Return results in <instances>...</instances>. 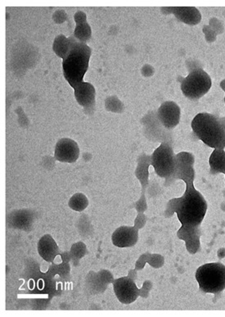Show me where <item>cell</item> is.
Instances as JSON below:
<instances>
[{
	"instance_id": "obj_5",
	"label": "cell",
	"mask_w": 225,
	"mask_h": 317,
	"mask_svg": "<svg viewBox=\"0 0 225 317\" xmlns=\"http://www.w3.org/2000/svg\"><path fill=\"white\" fill-rule=\"evenodd\" d=\"M151 166L159 177L169 180L177 168L176 154L170 143H161L151 155Z\"/></svg>"
},
{
	"instance_id": "obj_26",
	"label": "cell",
	"mask_w": 225,
	"mask_h": 317,
	"mask_svg": "<svg viewBox=\"0 0 225 317\" xmlns=\"http://www.w3.org/2000/svg\"><path fill=\"white\" fill-rule=\"evenodd\" d=\"M200 237H201V236H194L192 238L188 239L187 241H185L187 250L191 254H195V253L198 252L199 249H200V246H201Z\"/></svg>"
},
{
	"instance_id": "obj_7",
	"label": "cell",
	"mask_w": 225,
	"mask_h": 317,
	"mask_svg": "<svg viewBox=\"0 0 225 317\" xmlns=\"http://www.w3.org/2000/svg\"><path fill=\"white\" fill-rule=\"evenodd\" d=\"M144 125V135L149 140L161 143H171L170 131L161 124L157 114L155 112H150L142 119Z\"/></svg>"
},
{
	"instance_id": "obj_37",
	"label": "cell",
	"mask_w": 225,
	"mask_h": 317,
	"mask_svg": "<svg viewBox=\"0 0 225 317\" xmlns=\"http://www.w3.org/2000/svg\"><path fill=\"white\" fill-rule=\"evenodd\" d=\"M75 22V24H79V23H83V22H87V16L84 12L79 11L77 12L74 16Z\"/></svg>"
},
{
	"instance_id": "obj_30",
	"label": "cell",
	"mask_w": 225,
	"mask_h": 317,
	"mask_svg": "<svg viewBox=\"0 0 225 317\" xmlns=\"http://www.w3.org/2000/svg\"><path fill=\"white\" fill-rule=\"evenodd\" d=\"M202 32L205 35V40L209 43H214L217 39V34L211 29V27L209 25H205L202 28Z\"/></svg>"
},
{
	"instance_id": "obj_18",
	"label": "cell",
	"mask_w": 225,
	"mask_h": 317,
	"mask_svg": "<svg viewBox=\"0 0 225 317\" xmlns=\"http://www.w3.org/2000/svg\"><path fill=\"white\" fill-rule=\"evenodd\" d=\"M209 165L211 174L223 173L225 175V149H214L209 158Z\"/></svg>"
},
{
	"instance_id": "obj_25",
	"label": "cell",
	"mask_w": 225,
	"mask_h": 317,
	"mask_svg": "<svg viewBox=\"0 0 225 317\" xmlns=\"http://www.w3.org/2000/svg\"><path fill=\"white\" fill-rule=\"evenodd\" d=\"M177 166H193L195 163V157L188 152H181L176 154Z\"/></svg>"
},
{
	"instance_id": "obj_12",
	"label": "cell",
	"mask_w": 225,
	"mask_h": 317,
	"mask_svg": "<svg viewBox=\"0 0 225 317\" xmlns=\"http://www.w3.org/2000/svg\"><path fill=\"white\" fill-rule=\"evenodd\" d=\"M164 14L175 15L179 21L190 26H196L201 21V14L195 7H161Z\"/></svg>"
},
{
	"instance_id": "obj_20",
	"label": "cell",
	"mask_w": 225,
	"mask_h": 317,
	"mask_svg": "<svg viewBox=\"0 0 225 317\" xmlns=\"http://www.w3.org/2000/svg\"><path fill=\"white\" fill-rule=\"evenodd\" d=\"M76 228L78 233L84 238H88L94 233V228L92 226L91 221L86 214H81L78 217L76 221Z\"/></svg>"
},
{
	"instance_id": "obj_22",
	"label": "cell",
	"mask_w": 225,
	"mask_h": 317,
	"mask_svg": "<svg viewBox=\"0 0 225 317\" xmlns=\"http://www.w3.org/2000/svg\"><path fill=\"white\" fill-rule=\"evenodd\" d=\"M201 228L200 226L194 227V226H181L180 230L178 231V238L182 240L187 241L188 239L192 238L194 236H201Z\"/></svg>"
},
{
	"instance_id": "obj_11",
	"label": "cell",
	"mask_w": 225,
	"mask_h": 317,
	"mask_svg": "<svg viewBox=\"0 0 225 317\" xmlns=\"http://www.w3.org/2000/svg\"><path fill=\"white\" fill-rule=\"evenodd\" d=\"M139 231L135 226H120L112 236L113 244L120 248L134 247L139 240Z\"/></svg>"
},
{
	"instance_id": "obj_32",
	"label": "cell",
	"mask_w": 225,
	"mask_h": 317,
	"mask_svg": "<svg viewBox=\"0 0 225 317\" xmlns=\"http://www.w3.org/2000/svg\"><path fill=\"white\" fill-rule=\"evenodd\" d=\"M147 221H148V219H147V216L145 213H138L137 214L136 218L134 221V226H135L139 230H141V229L144 228V226H146Z\"/></svg>"
},
{
	"instance_id": "obj_13",
	"label": "cell",
	"mask_w": 225,
	"mask_h": 317,
	"mask_svg": "<svg viewBox=\"0 0 225 317\" xmlns=\"http://www.w3.org/2000/svg\"><path fill=\"white\" fill-rule=\"evenodd\" d=\"M35 212L30 209H20L12 211L7 216V225L10 228L17 229L28 232L31 231L34 221Z\"/></svg>"
},
{
	"instance_id": "obj_27",
	"label": "cell",
	"mask_w": 225,
	"mask_h": 317,
	"mask_svg": "<svg viewBox=\"0 0 225 317\" xmlns=\"http://www.w3.org/2000/svg\"><path fill=\"white\" fill-rule=\"evenodd\" d=\"M134 208L136 209L137 213H145L148 210V202H147L146 193L142 192L139 199L134 203Z\"/></svg>"
},
{
	"instance_id": "obj_15",
	"label": "cell",
	"mask_w": 225,
	"mask_h": 317,
	"mask_svg": "<svg viewBox=\"0 0 225 317\" xmlns=\"http://www.w3.org/2000/svg\"><path fill=\"white\" fill-rule=\"evenodd\" d=\"M38 254L45 262H52L59 255L58 243L50 235H44L41 237L37 244Z\"/></svg>"
},
{
	"instance_id": "obj_1",
	"label": "cell",
	"mask_w": 225,
	"mask_h": 317,
	"mask_svg": "<svg viewBox=\"0 0 225 317\" xmlns=\"http://www.w3.org/2000/svg\"><path fill=\"white\" fill-rule=\"evenodd\" d=\"M195 175L193 166H177L175 175L165 180V186L177 180H183L186 184V190L182 197L170 200L165 211V216L167 217L176 214L182 226H201L207 211L206 198L194 187Z\"/></svg>"
},
{
	"instance_id": "obj_2",
	"label": "cell",
	"mask_w": 225,
	"mask_h": 317,
	"mask_svg": "<svg viewBox=\"0 0 225 317\" xmlns=\"http://www.w3.org/2000/svg\"><path fill=\"white\" fill-rule=\"evenodd\" d=\"M192 133L207 146L214 149H225V128L218 117L211 113H199L191 123Z\"/></svg>"
},
{
	"instance_id": "obj_29",
	"label": "cell",
	"mask_w": 225,
	"mask_h": 317,
	"mask_svg": "<svg viewBox=\"0 0 225 317\" xmlns=\"http://www.w3.org/2000/svg\"><path fill=\"white\" fill-rule=\"evenodd\" d=\"M148 263L154 268H160L163 267V265L165 263V259L161 255L150 254Z\"/></svg>"
},
{
	"instance_id": "obj_14",
	"label": "cell",
	"mask_w": 225,
	"mask_h": 317,
	"mask_svg": "<svg viewBox=\"0 0 225 317\" xmlns=\"http://www.w3.org/2000/svg\"><path fill=\"white\" fill-rule=\"evenodd\" d=\"M75 98L77 103L84 108H90L95 104L96 90L89 82H81L74 88Z\"/></svg>"
},
{
	"instance_id": "obj_23",
	"label": "cell",
	"mask_w": 225,
	"mask_h": 317,
	"mask_svg": "<svg viewBox=\"0 0 225 317\" xmlns=\"http://www.w3.org/2000/svg\"><path fill=\"white\" fill-rule=\"evenodd\" d=\"M106 109L112 113H121L124 109L122 102L116 96H111L106 99Z\"/></svg>"
},
{
	"instance_id": "obj_17",
	"label": "cell",
	"mask_w": 225,
	"mask_h": 317,
	"mask_svg": "<svg viewBox=\"0 0 225 317\" xmlns=\"http://www.w3.org/2000/svg\"><path fill=\"white\" fill-rule=\"evenodd\" d=\"M76 39L74 36L66 37L64 35H59L56 37L53 41V49L56 55L65 59L67 58V54L69 53L71 48L75 43L77 42Z\"/></svg>"
},
{
	"instance_id": "obj_42",
	"label": "cell",
	"mask_w": 225,
	"mask_h": 317,
	"mask_svg": "<svg viewBox=\"0 0 225 317\" xmlns=\"http://www.w3.org/2000/svg\"><path fill=\"white\" fill-rule=\"evenodd\" d=\"M224 101H225V99H224Z\"/></svg>"
},
{
	"instance_id": "obj_40",
	"label": "cell",
	"mask_w": 225,
	"mask_h": 317,
	"mask_svg": "<svg viewBox=\"0 0 225 317\" xmlns=\"http://www.w3.org/2000/svg\"><path fill=\"white\" fill-rule=\"evenodd\" d=\"M218 120L221 123V125H223L224 127L225 128V117H221V118H218Z\"/></svg>"
},
{
	"instance_id": "obj_24",
	"label": "cell",
	"mask_w": 225,
	"mask_h": 317,
	"mask_svg": "<svg viewBox=\"0 0 225 317\" xmlns=\"http://www.w3.org/2000/svg\"><path fill=\"white\" fill-rule=\"evenodd\" d=\"M86 252L87 247L85 244L83 242H78V243H74L72 245L70 254H71L72 259L75 260H75L79 261L84 257V255L86 254Z\"/></svg>"
},
{
	"instance_id": "obj_33",
	"label": "cell",
	"mask_w": 225,
	"mask_h": 317,
	"mask_svg": "<svg viewBox=\"0 0 225 317\" xmlns=\"http://www.w3.org/2000/svg\"><path fill=\"white\" fill-rule=\"evenodd\" d=\"M188 70V72H192L196 69H202V64L199 60L196 59H191L187 62Z\"/></svg>"
},
{
	"instance_id": "obj_39",
	"label": "cell",
	"mask_w": 225,
	"mask_h": 317,
	"mask_svg": "<svg viewBox=\"0 0 225 317\" xmlns=\"http://www.w3.org/2000/svg\"><path fill=\"white\" fill-rule=\"evenodd\" d=\"M218 257L221 259L225 257V248H221V249L219 250Z\"/></svg>"
},
{
	"instance_id": "obj_31",
	"label": "cell",
	"mask_w": 225,
	"mask_h": 317,
	"mask_svg": "<svg viewBox=\"0 0 225 317\" xmlns=\"http://www.w3.org/2000/svg\"><path fill=\"white\" fill-rule=\"evenodd\" d=\"M161 187H159L157 184L152 183L151 185H150V183H149V186L146 190V196H149V198H156L161 195Z\"/></svg>"
},
{
	"instance_id": "obj_34",
	"label": "cell",
	"mask_w": 225,
	"mask_h": 317,
	"mask_svg": "<svg viewBox=\"0 0 225 317\" xmlns=\"http://www.w3.org/2000/svg\"><path fill=\"white\" fill-rule=\"evenodd\" d=\"M67 19V14L63 10H58L53 14V20L56 23H63Z\"/></svg>"
},
{
	"instance_id": "obj_19",
	"label": "cell",
	"mask_w": 225,
	"mask_h": 317,
	"mask_svg": "<svg viewBox=\"0 0 225 317\" xmlns=\"http://www.w3.org/2000/svg\"><path fill=\"white\" fill-rule=\"evenodd\" d=\"M89 199L82 193H76L74 195H72V198H70L68 202V206L71 209L78 212H82L86 209L89 206Z\"/></svg>"
},
{
	"instance_id": "obj_38",
	"label": "cell",
	"mask_w": 225,
	"mask_h": 317,
	"mask_svg": "<svg viewBox=\"0 0 225 317\" xmlns=\"http://www.w3.org/2000/svg\"><path fill=\"white\" fill-rule=\"evenodd\" d=\"M142 74L144 77H151L154 74V68L150 65L144 66V68H142Z\"/></svg>"
},
{
	"instance_id": "obj_16",
	"label": "cell",
	"mask_w": 225,
	"mask_h": 317,
	"mask_svg": "<svg viewBox=\"0 0 225 317\" xmlns=\"http://www.w3.org/2000/svg\"><path fill=\"white\" fill-rule=\"evenodd\" d=\"M151 166V155L143 154L138 158V165L134 175L139 180L142 187V192L146 193L149 185V167Z\"/></svg>"
},
{
	"instance_id": "obj_3",
	"label": "cell",
	"mask_w": 225,
	"mask_h": 317,
	"mask_svg": "<svg viewBox=\"0 0 225 317\" xmlns=\"http://www.w3.org/2000/svg\"><path fill=\"white\" fill-rule=\"evenodd\" d=\"M91 48L86 43L77 41L72 46L63 59V69L65 79L74 89L77 84L84 81V75L89 68Z\"/></svg>"
},
{
	"instance_id": "obj_6",
	"label": "cell",
	"mask_w": 225,
	"mask_h": 317,
	"mask_svg": "<svg viewBox=\"0 0 225 317\" xmlns=\"http://www.w3.org/2000/svg\"><path fill=\"white\" fill-rule=\"evenodd\" d=\"M212 85V80L203 69H196L189 72L181 81V90L186 98L197 100L208 93Z\"/></svg>"
},
{
	"instance_id": "obj_4",
	"label": "cell",
	"mask_w": 225,
	"mask_h": 317,
	"mask_svg": "<svg viewBox=\"0 0 225 317\" xmlns=\"http://www.w3.org/2000/svg\"><path fill=\"white\" fill-rule=\"evenodd\" d=\"M195 277L204 293L216 294L225 289V266L221 262L202 265L196 270Z\"/></svg>"
},
{
	"instance_id": "obj_21",
	"label": "cell",
	"mask_w": 225,
	"mask_h": 317,
	"mask_svg": "<svg viewBox=\"0 0 225 317\" xmlns=\"http://www.w3.org/2000/svg\"><path fill=\"white\" fill-rule=\"evenodd\" d=\"M91 27L88 22L76 24L73 36L80 43H86L87 41H89L91 38Z\"/></svg>"
},
{
	"instance_id": "obj_8",
	"label": "cell",
	"mask_w": 225,
	"mask_h": 317,
	"mask_svg": "<svg viewBox=\"0 0 225 317\" xmlns=\"http://www.w3.org/2000/svg\"><path fill=\"white\" fill-rule=\"evenodd\" d=\"M113 290L120 303L129 305L134 303L140 296V289L137 287L135 280L129 277H123L112 282Z\"/></svg>"
},
{
	"instance_id": "obj_9",
	"label": "cell",
	"mask_w": 225,
	"mask_h": 317,
	"mask_svg": "<svg viewBox=\"0 0 225 317\" xmlns=\"http://www.w3.org/2000/svg\"><path fill=\"white\" fill-rule=\"evenodd\" d=\"M79 154L76 142L69 138H63L56 144L54 159L60 162L74 163L79 158Z\"/></svg>"
},
{
	"instance_id": "obj_28",
	"label": "cell",
	"mask_w": 225,
	"mask_h": 317,
	"mask_svg": "<svg viewBox=\"0 0 225 317\" xmlns=\"http://www.w3.org/2000/svg\"><path fill=\"white\" fill-rule=\"evenodd\" d=\"M209 26L211 27V29L216 32L217 36L218 35L223 34L225 32V24L221 20H219L216 17H212L210 19Z\"/></svg>"
},
{
	"instance_id": "obj_10",
	"label": "cell",
	"mask_w": 225,
	"mask_h": 317,
	"mask_svg": "<svg viewBox=\"0 0 225 317\" xmlns=\"http://www.w3.org/2000/svg\"><path fill=\"white\" fill-rule=\"evenodd\" d=\"M156 114L164 127L167 130H172L180 123L181 109L175 102L166 101L159 107Z\"/></svg>"
},
{
	"instance_id": "obj_41",
	"label": "cell",
	"mask_w": 225,
	"mask_h": 317,
	"mask_svg": "<svg viewBox=\"0 0 225 317\" xmlns=\"http://www.w3.org/2000/svg\"><path fill=\"white\" fill-rule=\"evenodd\" d=\"M220 86H221V89H222V90H223L224 92L225 93V79H223L222 81L221 82V84H220Z\"/></svg>"
},
{
	"instance_id": "obj_36",
	"label": "cell",
	"mask_w": 225,
	"mask_h": 317,
	"mask_svg": "<svg viewBox=\"0 0 225 317\" xmlns=\"http://www.w3.org/2000/svg\"><path fill=\"white\" fill-rule=\"evenodd\" d=\"M149 256H150V253H145V254L142 255L140 258L138 260V262H136V270H142L144 268V266L149 261Z\"/></svg>"
},
{
	"instance_id": "obj_35",
	"label": "cell",
	"mask_w": 225,
	"mask_h": 317,
	"mask_svg": "<svg viewBox=\"0 0 225 317\" xmlns=\"http://www.w3.org/2000/svg\"><path fill=\"white\" fill-rule=\"evenodd\" d=\"M151 287H152V284H151V282L149 281V280H147V281L144 282V285H143L141 289H140V296L143 297V298H148L149 292L151 290Z\"/></svg>"
}]
</instances>
